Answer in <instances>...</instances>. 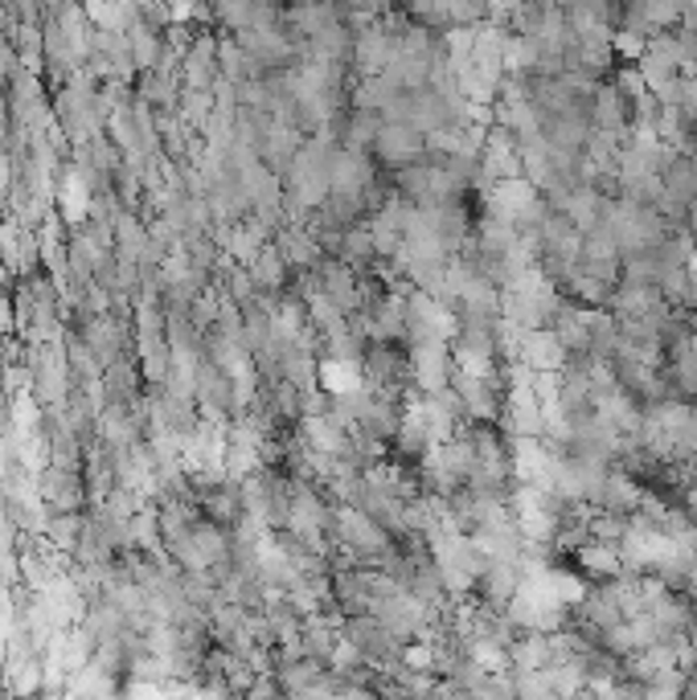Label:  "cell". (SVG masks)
Wrapping results in <instances>:
<instances>
[{"mask_svg": "<svg viewBox=\"0 0 697 700\" xmlns=\"http://www.w3.org/2000/svg\"><path fill=\"white\" fill-rule=\"evenodd\" d=\"M410 373H415V386L422 394L448 389L451 386L448 341H415V348H410Z\"/></svg>", "mask_w": 697, "mask_h": 700, "instance_id": "cell-1", "label": "cell"}, {"mask_svg": "<svg viewBox=\"0 0 697 700\" xmlns=\"http://www.w3.org/2000/svg\"><path fill=\"white\" fill-rule=\"evenodd\" d=\"M336 529H341L349 549H357L365 558L386 553V529H382L365 508H341V513H336Z\"/></svg>", "mask_w": 697, "mask_h": 700, "instance_id": "cell-2", "label": "cell"}, {"mask_svg": "<svg viewBox=\"0 0 697 700\" xmlns=\"http://www.w3.org/2000/svg\"><path fill=\"white\" fill-rule=\"evenodd\" d=\"M451 389H455V398L464 401V410L472 418L493 422V418L501 414V398H496V389H493V377H472V373H460L451 365Z\"/></svg>", "mask_w": 697, "mask_h": 700, "instance_id": "cell-3", "label": "cell"}, {"mask_svg": "<svg viewBox=\"0 0 697 700\" xmlns=\"http://www.w3.org/2000/svg\"><path fill=\"white\" fill-rule=\"evenodd\" d=\"M374 148H378V157L386 160V164H410V160L422 157V131L410 128V123H403V119H390L386 128H378V136H374Z\"/></svg>", "mask_w": 697, "mask_h": 700, "instance_id": "cell-4", "label": "cell"}, {"mask_svg": "<svg viewBox=\"0 0 697 700\" xmlns=\"http://www.w3.org/2000/svg\"><path fill=\"white\" fill-rule=\"evenodd\" d=\"M522 360L534 373H558V369H567L570 353H567V344L558 341L554 329H529L522 341Z\"/></svg>", "mask_w": 697, "mask_h": 700, "instance_id": "cell-5", "label": "cell"}, {"mask_svg": "<svg viewBox=\"0 0 697 700\" xmlns=\"http://www.w3.org/2000/svg\"><path fill=\"white\" fill-rule=\"evenodd\" d=\"M661 185L673 201H697V160L689 152H668L665 169H661Z\"/></svg>", "mask_w": 697, "mask_h": 700, "instance_id": "cell-6", "label": "cell"}, {"mask_svg": "<svg viewBox=\"0 0 697 700\" xmlns=\"http://www.w3.org/2000/svg\"><path fill=\"white\" fill-rule=\"evenodd\" d=\"M640 484L632 480L628 472H608L603 475V484H599V496H596V504L599 508H608V513H636L640 508Z\"/></svg>", "mask_w": 697, "mask_h": 700, "instance_id": "cell-7", "label": "cell"}, {"mask_svg": "<svg viewBox=\"0 0 697 700\" xmlns=\"http://www.w3.org/2000/svg\"><path fill=\"white\" fill-rule=\"evenodd\" d=\"M250 279L259 287V295H276L279 287H283V279H288V258L279 255L276 243H267L259 255H255V262H250Z\"/></svg>", "mask_w": 697, "mask_h": 700, "instance_id": "cell-8", "label": "cell"}, {"mask_svg": "<svg viewBox=\"0 0 697 700\" xmlns=\"http://www.w3.org/2000/svg\"><path fill=\"white\" fill-rule=\"evenodd\" d=\"M320 291H324V295H329V300H333L345 315L357 308V279H353V271H349L345 262H329V267H324Z\"/></svg>", "mask_w": 697, "mask_h": 700, "instance_id": "cell-9", "label": "cell"}, {"mask_svg": "<svg viewBox=\"0 0 697 700\" xmlns=\"http://www.w3.org/2000/svg\"><path fill=\"white\" fill-rule=\"evenodd\" d=\"M579 566L587 573H596V578H620L624 573V553H620V545L591 541L579 549Z\"/></svg>", "mask_w": 697, "mask_h": 700, "instance_id": "cell-10", "label": "cell"}, {"mask_svg": "<svg viewBox=\"0 0 697 700\" xmlns=\"http://www.w3.org/2000/svg\"><path fill=\"white\" fill-rule=\"evenodd\" d=\"M320 386L333 389L336 398H345V394H357L362 389V373L349 357H336V360H324V369H320Z\"/></svg>", "mask_w": 697, "mask_h": 700, "instance_id": "cell-11", "label": "cell"}, {"mask_svg": "<svg viewBox=\"0 0 697 700\" xmlns=\"http://www.w3.org/2000/svg\"><path fill=\"white\" fill-rule=\"evenodd\" d=\"M403 659H407L415 672H436V647L431 644H410L403 651Z\"/></svg>", "mask_w": 697, "mask_h": 700, "instance_id": "cell-12", "label": "cell"}, {"mask_svg": "<svg viewBox=\"0 0 697 700\" xmlns=\"http://www.w3.org/2000/svg\"><path fill=\"white\" fill-rule=\"evenodd\" d=\"M9 332H17V308L9 300V291L0 287V336H9Z\"/></svg>", "mask_w": 697, "mask_h": 700, "instance_id": "cell-13", "label": "cell"}, {"mask_svg": "<svg viewBox=\"0 0 697 700\" xmlns=\"http://www.w3.org/2000/svg\"><path fill=\"white\" fill-rule=\"evenodd\" d=\"M685 586H689V594H694L697 599V553H694V561H689V566H685V578H682Z\"/></svg>", "mask_w": 697, "mask_h": 700, "instance_id": "cell-14", "label": "cell"}, {"mask_svg": "<svg viewBox=\"0 0 697 700\" xmlns=\"http://www.w3.org/2000/svg\"><path fill=\"white\" fill-rule=\"evenodd\" d=\"M689 513L697 516V487H694V492H689Z\"/></svg>", "mask_w": 697, "mask_h": 700, "instance_id": "cell-15", "label": "cell"}, {"mask_svg": "<svg viewBox=\"0 0 697 700\" xmlns=\"http://www.w3.org/2000/svg\"><path fill=\"white\" fill-rule=\"evenodd\" d=\"M689 332H694V336H697V312L689 315Z\"/></svg>", "mask_w": 697, "mask_h": 700, "instance_id": "cell-16", "label": "cell"}]
</instances>
